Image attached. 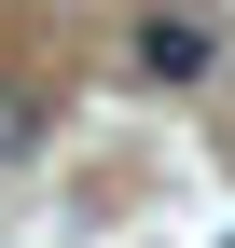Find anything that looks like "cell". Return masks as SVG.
<instances>
[{"label": "cell", "instance_id": "cell-1", "mask_svg": "<svg viewBox=\"0 0 235 248\" xmlns=\"http://www.w3.org/2000/svg\"><path fill=\"white\" fill-rule=\"evenodd\" d=\"M208 55H221V28L194 14V0H166V14L138 28V83H194V69H208Z\"/></svg>", "mask_w": 235, "mask_h": 248}, {"label": "cell", "instance_id": "cell-2", "mask_svg": "<svg viewBox=\"0 0 235 248\" xmlns=\"http://www.w3.org/2000/svg\"><path fill=\"white\" fill-rule=\"evenodd\" d=\"M28 138H42V110H28V97H0V166H14Z\"/></svg>", "mask_w": 235, "mask_h": 248}]
</instances>
